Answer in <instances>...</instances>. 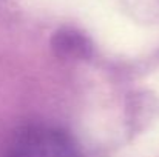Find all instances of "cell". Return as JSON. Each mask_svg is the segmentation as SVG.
<instances>
[{
  "label": "cell",
  "instance_id": "cell-1",
  "mask_svg": "<svg viewBox=\"0 0 159 157\" xmlns=\"http://www.w3.org/2000/svg\"><path fill=\"white\" fill-rule=\"evenodd\" d=\"M5 157H80L74 142L60 129L31 126L19 133Z\"/></svg>",
  "mask_w": 159,
  "mask_h": 157
}]
</instances>
